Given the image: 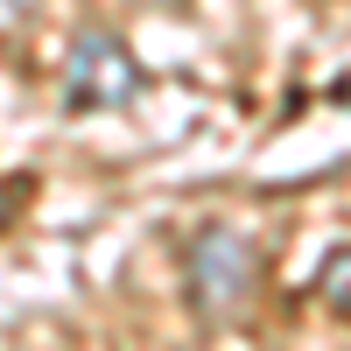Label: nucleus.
Masks as SVG:
<instances>
[{
    "label": "nucleus",
    "instance_id": "obj_1",
    "mask_svg": "<svg viewBox=\"0 0 351 351\" xmlns=\"http://www.w3.org/2000/svg\"><path fill=\"white\" fill-rule=\"evenodd\" d=\"M253 281H260V253H253L246 232L204 225L190 239V309L204 324H232L253 302Z\"/></svg>",
    "mask_w": 351,
    "mask_h": 351
},
{
    "label": "nucleus",
    "instance_id": "obj_2",
    "mask_svg": "<svg viewBox=\"0 0 351 351\" xmlns=\"http://www.w3.org/2000/svg\"><path fill=\"white\" fill-rule=\"evenodd\" d=\"M141 84V64L127 56L120 36H106V28H92V36H77L71 64H64V106L71 112H99V106H127Z\"/></svg>",
    "mask_w": 351,
    "mask_h": 351
},
{
    "label": "nucleus",
    "instance_id": "obj_3",
    "mask_svg": "<svg viewBox=\"0 0 351 351\" xmlns=\"http://www.w3.org/2000/svg\"><path fill=\"white\" fill-rule=\"evenodd\" d=\"M316 295H324L330 316H344V324H351V246H337L324 267H316Z\"/></svg>",
    "mask_w": 351,
    "mask_h": 351
},
{
    "label": "nucleus",
    "instance_id": "obj_4",
    "mask_svg": "<svg viewBox=\"0 0 351 351\" xmlns=\"http://www.w3.org/2000/svg\"><path fill=\"white\" fill-rule=\"evenodd\" d=\"M28 8H36V0H8V21H21V14H28Z\"/></svg>",
    "mask_w": 351,
    "mask_h": 351
},
{
    "label": "nucleus",
    "instance_id": "obj_5",
    "mask_svg": "<svg viewBox=\"0 0 351 351\" xmlns=\"http://www.w3.org/2000/svg\"><path fill=\"white\" fill-rule=\"evenodd\" d=\"M337 99H351V77H344V84H337Z\"/></svg>",
    "mask_w": 351,
    "mask_h": 351
}]
</instances>
